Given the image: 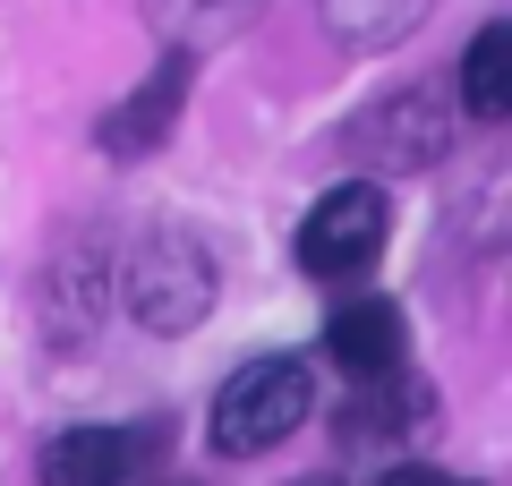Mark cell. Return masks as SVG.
I'll return each mask as SVG.
<instances>
[{
  "label": "cell",
  "mask_w": 512,
  "mask_h": 486,
  "mask_svg": "<svg viewBox=\"0 0 512 486\" xmlns=\"http://www.w3.org/2000/svg\"><path fill=\"white\" fill-rule=\"evenodd\" d=\"M308 401H316L308 359L274 350V359H248V367H239V376L214 393V418H205V435H214V452L248 461V452H274L282 435H299Z\"/></svg>",
  "instance_id": "cell-1"
},
{
  "label": "cell",
  "mask_w": 512,
  "mask_h": 486,
  "mask_svg": "<svg viewBox=\"0 0 512 486\" xmlns=\"http://www.w3.org/2000/svg\"><path fill=\"white\" fill-rule=\"evenodd\" d=\"M384 231H393V197L376 180L325 188L308 205V222H299V273H316V282H359V273H376Z\"/></svg>",
  "instance_id": "cell-2"
},
{
  "label": "cell",
  "mask_w": 512,
  "mask_h": 486,
  "mask_svg": "<svg viewBox=\"0 0 512 486\" xmlns=\"http://www.w3.org/2000/svg\"><path fill=\"white\" fill-rule=\"evenodd\" d=\"M128 307H137L146 333H188V324H205V307H214V256L188 231H146L137 265H128Z\"/></svg>",
  "instance_id": "cell-3"
},
{
  "label": "cell",
  "mask_w": 512,
  "mask_h": 486,
  "mask_svg": "<svg viewBox=\"0 0 512 486\" xmlns=\"http://www.w3.org/2000/svg\"><path fill=\"white\" fill-rule=\"evenodd\" d=\"M154 469V427H60L43 444L35 478L43 486H146Z\"/></svg>",
  "instance_id": "cell-4"
},
{
  "label": "cell",
  "mask_w": 512,
  "mask_h": 486,
  "mask_svg": "<svg viewBox=\"0 0 512 486\" xmlns=\"http://www.w3.org/2000/svg\"><path fill=\"white\" fill-rule=\"evenodd\" d=\"M188 77H197V60H180V52H163L146 69V86L128 94V103H111L103 120H94V145L103 154H154V145L180 128V103H188Z\"/></svg>",
  "instance_id": "cell-5"
},
{
  "label": "cell",
  "mask_w": 512,
  "mask_h": 486,
  "mask_svg": "<svg viewBox=\"0 0 512 486\" xmlns=\"http://www.w3.org/2000/svg\"><path fill=\"white\" fill-rule=\"evenodd\" d=\"M350 145L359 154H376L384 171H427V162L444 154V111L427 86H402L393 103H376L359 128H350Z\"/></svg>",
  "instance_id": "cell-6"
},
{
  "label": "cell",
  "mask_w": 512,
  "mask_h": 486,
  "mask_svg": "<svg viewBox=\"0 0 512 486\" xmlns=\"http://www.w3.org/2000/svg\"><path fill=\"white\" fill-rule=\"evenodd\" d=\"M325 350H333V367H350V376H393V367L410 359V324H402V307L393 299H342L333 307V324H325Z\"/></svg>",
  "instance_id": "cell-7"
},
{
  "label": "cell",
  "mask_w": 512,
  "mask_h": 486,
  "mask_svg": "<svg viewBox=\"0 0 512 486\" xmlns=\"http://www.w3.org/2000/svg\"><path fill=\"white\" fill-rule=\"evenodd\" d=\"M256 9H265V0H146V26H154V35H163V52L197 60L205 43L239 35V26H248Z\"/></svg>",
  "instance_id": "cell-8"
},
{
  "label": "cell",
  "mask_w": 512,
  "mask_h": 486,
  "mask_svg": "<svg viewBox=\"0 0 512 486\" xmlns=\"http://www.w3.org/2000/svg\"><path fill=\"white\" fill-rule=\"evenodd\" d=\"M461 103H470V120H504L512 111V26H478L470 52H461Z\"/></svg>",
  "instance_id": "cell-9"
},
{
  "label": "cell",
  "mask_w": 512,
  "mask_h": 486,
  "mask_svg": "<svg viewBox=\"0 0 512 486\" xmlns=\"http://www.w3.org/2000/svg\"><path fill=\"white\" fill-rule=\"evenodd\" d=\"M325 18L350 52H384V43H402L427 18V0H325Z\"/></svg>",
  "instance_id": "cell-10"
},
{
  "label": "cell",
  "mask_w": 512,
  "mask_h": 486,
  "mask_svg": "<svg viewBox=\"0 0 512 486\" xmlns=\"http://www.w3.org/2000/svg\"><path fill=\"white\" fill-rule=\"evenodd\" d=\"M376 486H478V478H461V469H436V461H393V469H376Z\"/></svg>",
  "instance_id": "cell-11"
},
{
  "label": "cell",
  "mask_w": 512,
  "mask_h": 486,
  "mask_svg": "<svg viewBox=\"0 0 512 486\" xmlns=\"http://www.w3.org/2000/svg\"><path fill=\"white\" fill-rule=\"evenodd\" d=\"M316 486H325V478H316Z\"/></svg>",
  "instance_id": "cell-12"
}]
</instances>
